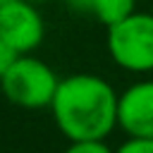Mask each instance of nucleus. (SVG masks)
I'll use <instances>...</instances> for the list:
<instances>
[{"mask_svg":"<svg viewBox=\"0 0 153 153\" xmlns=\"http://www.w3.org/2000/svg\"><path fill=\"white\" fill-rule=\"evenodd\" d=\"M117 127L134 139H153V81L131 84L120 93Z\"/></svg>","mask_w":153,"mask_h":153,"instance_id":"5","label":"nucleus"},{"mask_svg":"<svg viewBox=\"0 0 153 153\" xmlns=\"http://www.w3.org/2000/svg\"><path fill=\"white\" fill-rule=\"evenodd\" d=\"M65 153H112V151L105 146V139H98V141H72Z\"/></svg>","mask_w":153,"mask_h":153,"instance_id":"7","label":"nucleus"},{"mask_svg":"<svg viewBox=\"0 0 153 153\" xmlns=\"http://www.w3.org/2000/svg\"><path fill=\"white\" fill-rule=\"evenodd\" d=\"M60 86L57 74L38 57L19 55L17 62L10 67V72L0 79V88L5 98L19 108H50L55 91Z\"/></svg>","mask_w":153,"mask_h":153,"instance_id":"2","label":"nucleus"},{"mask_svg":"<svg viewBox=\"0 0 153 153\" xmlns=\"http://www.w3.org/2000/svg\"><path fill=\"white\" fill-rule=\"evenodd\" d=\"M115 88L96 74H72L60 79L50 103L57 129L69 141H98L117 127Z\"/></svg>","mask_w":153,"mask_h":153,"instance_id":"1","label":"nucleus"},{"mask_svg":"<svg viewBox=\"0 0 153 153\" xmlns=\"http://www.w3.org/2000/svg\"><path fill=\"white\" fill-rule=\"evenodd\" d=\"M5 2H10V0H0V5H5Z\"/></svg>","mask_w":153,"mask_h":153,"instance_id":"11","label":"nucleus"},{"mask_svg":"<svg viewBox=\"0 0 153 153\" xmlns=\"http://www.w3.org/2000/svg\"><path fill=\"white\" fill-rule=\"evenodd\" d=\"M67 2V7H72L74 12H86V14H91V2L93 0H65Z\"/></svg>","mask_w":153,"mask_h":153,"instance_id":"10","label":"nucleus"},{"mask_svg":"<svg viewBox=\"0 0 153 153\" xmlns=\"http://www.w3.org/2000/svg\"><path fill=\"white\" fill-rule=\"evenodd\" d=\"M115 153H153V139H134V136H129Z\"/></svg>","mask_w":153,"mask_h":153,"instance_id":"8","label":"nucleus"},{"mask_svg":"<svg viewBox=\"0 0 153 153\" xmlns=\"http://www.w3.org/2000/svg\"><path fill=\"white\" fill-rule=\"evenodd\" d=\"M19 55H22V53H17L7 41H2V38H0V79L10 72V67L17 62V57H19Z\"/></svg>","mask_w":153,"mask_h":153,"instance_id":"9","label":"nucleus"},{"mask_svg":"<svg viewBox=\"0 0 153 153\" xmlns=\"http://www.w3.org/2000/svg\"><path fill=\"white\" fill-rule=\"evenodd\" d=\"M136 0H93L91 2V14L105 24V26H112L117 22H122L124 17H129L134 10Z\"/></svg>","mask_w":153,"mask_h":153,"instance_id":"6","label":"nucleus"},{"mask_svg":"<svg viewBox=\"0 0 153 153\" xmlns=\"http://www.w3.org/2000/svg\"><path fill=\"white\" fill-rule=\"evenodd\" d=\"M45 24L31 0H10L0 5V38L26 55L43 43Z\"/></svg>","mask_w":153,"mask_h":153,"instance_id":"4","label":"nucleus"},{"mask_svg":"<svg viewBox=\"0 0 153 153\" xmlns=\"http://www.w3.org/2000/svg\"><path fill=\"white\" fill-rule=\"evenodd\" d=\"M108 50L122 69L153 72V14L131 12L108 26Z\"/></svg>","mask_w":153,"mask_h":153,"instance_id":"3","label":"nucleus"},{"mask_svg":"<svg viewBox=\"0 0 153 153\" xmlns=\"http://www.w3.org/2000/svg\"><path fill=\"white\" fill-rule=\"evenodd\" d=\"M31 2H33V0H31Z\"/></svg>","mask_w":153,"mask_h":153,"instance_id":"12","label":"nucleus"}]
</instances>
